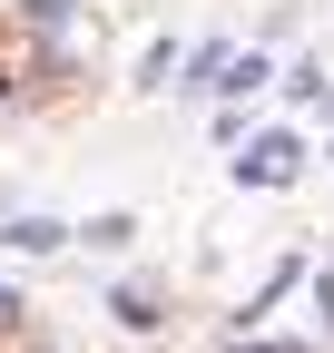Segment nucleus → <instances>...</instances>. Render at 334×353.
Listing matches in <instances>:
<instances>
[{
  "instance_id": "nucleus-1",
  "label": "nucleus",
  "mask_w": 334,
  "mask_h": 353,
  "mask_svg": "<svg viewBox=\"0 0 334 353\" xmlns=\"http://www.w3.org/2000/svg\"><path fill=\"white\" fill-rule=\"evenodd\" d=\"M236 176H256V187H285V176H295V138H256V157H236Z\"/></svg>"
},
{
  "instance_id": "nucleus-2",
  "label": "nucleus",
  "mask_w": 334,
  "mask_h": 353,
  "mask_svg": "<svg viewBox=\"0 0 334 353\" xmlns=\"http://www.w3.org/2000/svg\"><path fill=\"white\" fill-rule=\"evenodd\" d=\"M69 226H50V216H20V226H10V245H30V255H50Z\"/></svg>"
},
{
  "instance_id": "nucleus-3",
  "label": "nucleus",
  "mask_w": 334,
  "mask_h": 353,
  "mask_svg": "<svg viewBox=\"0 0 334 353\" xmlns=\"http://www.w3.org/2000/svg\"><path fill=\"white\" fill-rule=\"evenodd\" d=\"M118 324H138V334H148V324H157V294H148V285H128V294H118Z\"/></svg>"
},
{
  "instance_id": "nucleus-4",
  "label": "nucleus",
  "mask_w": 334,
  "mask_h": 353,
  "mask_svg": "<svg viewBox=\"0 0 334 353\" xmlns=\"http://www.w3.org/2000/svg\"><path fill=\"white\" fill-rule=\"evenodd\" d=\"M10 314H20V304H10V294H0V324H10Z\"/></svg>"
}]
</instances>
